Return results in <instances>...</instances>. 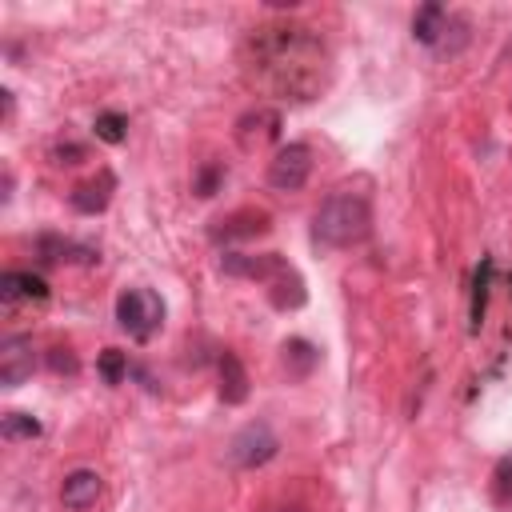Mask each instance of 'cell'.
<instances>
[{"label":"cell","mask_w":512,"mask_h":512,"mask_svg":"<svg viewBox=\"0 0 512 512\" xmlns=\"http://www.w3.org/2000/svg\"><path fill=\"white\" fill-rule=\"evenodd\" d=\"M444 24H448V8H444V4H424V8H416V16H412V36H416L420 44L436 48Z\"/></svg>","instance_id":"obj_14"},{"label":"cell","mask_w":512,"mask_h":512,"mask_svg":"<svg viewBox=\"0 0 512 512\" xmlns=\"http://www.w3.org/2000/svg\"><path fill=\"white\" fill-rule=\"evenodd\" d=\"M0 432H4V440H32V436H40V420H32L28 412H8Z\"/></svg>","instance_id":"obj_17"},{"label":"cell","mask_w":512,"mask_h":512,"mask_svg":"<svg viewBox=\"0 0 512 512\" xmlns=\"http://www.w3.org/2000/svg\"><path fill=\"white\" fill-rule=\"evenodd\" d=\"M272 512H304V508H296V504H284V508H272Z\"/></svg>","instance_id":"obj_23"},{"label":"cell","mask_w":512,"mask_h":512,"mask_svg":"<svg viewBox=\"0 0 512 512\" xmlns=\"http://www.w3.org/2000/svg\"><path fill=\"white\" fill-rule=\"evenodd\" d=\"M116 320H120V328H124L132 340L144 344V340L160 328L164 304H160V296L148 292V288H128V292L116 296Z\"/></svg>","instance_id":"obj_3"},{"label":"cell","mask_w":512,"mask_h":512,"mask_svg":"<svg viewBox=\"0 0 512 512\" xmlns=\"http://www.w3.org/2000/svg\"><path fill=\"white\" fill-rule=\"evenodd\" d=\"M220 400L224 404H244L248 400V372L236 360V352H220Z\"/></svg>","instance_id":"obj_10"},{"label":"cell","mask_w":512,"mask_h":512,"mask_svg":"<svg viewBox=\"0 0 512 512\" xmlns=\"http://www.w3.org/2000/svg\"><path fill=\"white\" fill-rule=\"evenodd\" d=\"M276 452H280V440H276V432H272L264 420L244 424V428L232 432V440H228V464H232V468H260V464H268Z\"/></svg>","instance_id":"obj_4"},{"label":"cell","mask_w":512,"mask_h":512,"mask_svg":"<svg viewBox=\"0 0 512 512\" xmlns=\"http://www.w3.org/2000/svg\"><path fill=\"white\" fill-rule=\"evenodd\" d=\"M48 296V284L32 272H4L0 276V300H44Z\"/></svg>","instance_id":"obj_13"},{"label":"cell","mask_w":512,"mask_h":512,"mask_svg":"<svg viewBox=\"0 0 512 512\" xmlns=\"http://www.w3.org/2000/svg\"><path fill=\"white\" fill-rule=\"evenodd\" d=\"M492 504L496 508H512V456H504L492 472Z\"/></svg>","instance_id":"obj_18"},{"label":"cell","mask_w":512,"mask_h":512,"mask_svg":"<svg viewBox=\"0 0 512 512\" xmlns=\"http://www.w3.org/2000/svg\"><path fill=\"white\" fill-rule=\"evenodd\" d=\"M216 180H220V164H208L196 180V196H212L216 192Z\"/></svg>","instance_id":"obj_21"},{"label":"cell","mask_w":512,"mask_h":512,"mask_svg":"<svg viewBox=\"0 0 512 512\" xmlns=\"http://www.w3.org/2000/svg\"><path fill=\"white\" fill-rule=\"evenodd\" d=\"M36 252H40V260H48V264H64V260L96 264V260H100V252H92V248H84V244H72V240H60V236H40V240H36Z\"/></svg>","instance_id":"obj_11"},{"label":"cell","mask_w":512,"mask_h":512,"mask_svg":"<svg viewBox=\"0 0 512 512\" xmlns=\"http://www.w3.org/2000/svg\"><path fill=\"white\" fill-rule=\"evenodd\" d=\"M488 280H492V260H480V268H476V280H472V308H468V316H472V332L484 324V304H488Z\"/></svg>","instance_id":"obj_16"},{"label":"cell","mask_w":512,"mask_h":512,"mask_svg":"<svg viewBox=\"0 0 512 512\" xmlns=\"http://www.w3.org/2000/svg\"><path fill=\"white\" fill-rule=\"evenodd\" d=\"M260 232H268V216L264 212H236V216H228V220H220L216 228H212V236L216 240H244V236H260Z\"/></svg>","instance_id":"obj_12"},{"label":"cell","mask_w":512,"mask_h":512,"mask_svg":"<svg viewBox=\"0 0 512 512\" xmlns=\"http://www.w3.org/2000/svg\"><path fill=\"white\" fill-rule=\"evenodd\" d=\"M100 376H104V384H120V380L128 376V360H124V352L104 348V352H100Z\"/></svg>","instance_id":"obj_19"},{"label":"cell","mask_w":512,"mask_h":512,"mask_svg":"<svg viewBox=\"0 0 512 512\" xmlns=\"http://www.w3.org/2000/svg\"><path fill=\"white\" fill-rule=\"evenodd\" d=\"M124 128H128V120H124L120 112H104V116H96V136L108 140V144H120V140H124Z\"/></svg>","instance_id":"obj_20"},{"label":"cell","mask_w":512,"mask_h":512,"mask_svg":"<svg viewBox=\"0 0 512 512\" xmlns=\"http://www.w3.org/2000/svg\"><path fill=\"white\" fill-rule=\"evenodd\" d=\"M308 172H312V148H308V144H284V148L268 160V184L280 188V192L304 188Z\"/></svg>","instance_id":"obj_5"},{"label":"cell","mask_w":512,"mask_h":512,"mask_svg":"<svg viewBox=\"0 0 512 512\" xmlns=\"http://www.w3.org/2000/svg\"><path fill=\"white\" fill-rule=\"evenodd\" d=\"M284 368H288V376H308L312 368H316V360H320V352L308 344V340H284Z\"/></svg>","instance_id":"obj_15"},{"label":"cell","mask_w":512,"mask_h":512,"mask_svg":"<svg viewBox=\"0 0 512 512\" xmlns=\"http://www.w3.org/2000/svg\"><path fill=\"white\" fill-rule=\"evenodd\" d=\"M36 368V356H32V344L24 336H12L0 344V384L4 388H20Z\"/></svg>","instance_id":"obj_7"},{"label":"cell","mask_w":512,"mask_h":512,"mask_svg":"<svg viewBox=\"0 0 512 512\" xmlns=\"http://www.w3.org/2000/svg\"><path fill=\"white\" fill-rule=\"evenodd\" d=\"M100 476L92 472V468H76V472H68L64 476V484H60V500H64V508H72V512H84V508H92L96 500H100Z\"/></svg>","instance_id":"obj_8"},{"label":"cell","mask_w":512,"mask_h":512,"mask_svg":"<svg viewBox=\"0 0 512 512\" xmlns=\"http://www.w3.org/2000/svg\"><path fill=\"white\" fill-rule=\"evenodd\" d=\"M252 76L284 100H312L328 76V52L308 28H260L252 40Z\"/></svg>","instance_id":"obj_1"},{"label":"cell","mask_w":512,"mask_h":512,"mask_svg":"<svg viewBox=\"0 0 512 512\" xmlns=\"http://www.w3.org/2000/svg\"><path fill=\"white\" fill-rule=\"evenodd\" d=\"M368 232H372V208L360 192H332L312 216V236L324 248H352Z\"/></svg>","instance_id":"obj_2"},{"label":"cell","mask_w":512,"mask_h":512,"mask_svg":"<svg viewBox=\"0 0 512 512\" xmlns=\"http://www.w3.org/2000/svg\"><path fill=\"white\" fill-rule=\"evenodd\" d=\"M52 368L56 372H76V356H68L64 348H52Z\"/></svg>","instance_id":"obj_22"},{"label":"cell","mask_w":512,"mask_h":512,"mask_svg":"<svg viewBox=\"0 0 512 512\" xmlns=\"http://www.w3.org/2000/svg\"><path fill=\"white\" fill-rule=\"evenodd\" d=\"M288 264L276 256V252H264V256H248V252H224L220 256V272L224 276H240V280H264L272 284Z\"/></svg>","instance_id":"obj_6"},{"label":"cell","mask_w":512,"mask_h":512,"mask_svg":"<svg viewBox=\"0 0 512 512\" xmlns=\"http://www.w3.org/2000/svg\"><path fill=\"white\" fill-rule=\"evenodd\" d=\"M112 188H116V180H112L108 172H100V180L76 184V188H72V196H68V204H72L76 212H84V216L104 212V208H108V200H112Z\"/></svg>","instance_id":"obj_9"}]
</instances>
